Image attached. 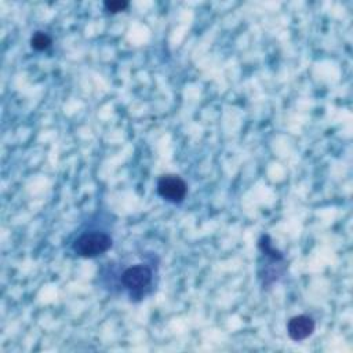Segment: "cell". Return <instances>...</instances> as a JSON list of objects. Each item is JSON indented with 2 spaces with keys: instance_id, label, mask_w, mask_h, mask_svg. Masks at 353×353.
<instances>
[{
  "instance_id": "obj_5",
  "label": "cell",
  "mask_w": 353,
  "mask_h": 353,
  "mask_svg": "<svg viewBox=\"0 0 353 353\" xmlns=\"http://www.w3.org/2000/svg\"><path fill=\"white\" fill-rule=\"evenodd\" d=\"M316 330V323L313 317L307 314H298L288 320L287 323V334L290 339L299 342L313 335Z\"/></svg>"
},
{
  "instance_id": "obj_7",
  "label": "cell",
  "mask_w": 353,
  "mask_h": 353,
  "mask_svg": "<svg viewBox=\"0 0 353 353\" xmlns=\"http://www.w3.org/2000/svg\"><path fill=\"white\" fill-rule=\"evenodd\" d=\"M103 7L110 14H117L120 11H124L128 7V1L121 0H106L103 1Z\"/></svg>"
},
{
  "instance_id": "obj_3",
  "label": "cell",
  "mask_w": 353,
  "mask_h": 353,
  "mask_svg": "<svg viewBox=\"0 0 353 353\" xmlns=\"http://www.w3.org/2000/svg\"><path fill=\"white\" fill-rule=\"evenodd\" d=\"M113 245L110 234L102 230H87L72 243V250L81 258H97L108 252Z\"/></svg>"
},
{
  "instance_id": "obj_1",
  "label": "cell",
  "mask_w": 353,
  "mask_h": 353,
  "mask_svg": "<svg viewBox=\"0 0 353 353\" xmlns=\"http://www.w3.org/2000/svg\"><path fill=\"white\" fill-rule=\"evenodd\" d=\"M259 248V265H258V279L262 288H270L285 272V259L281 251H279L268 234H262L258 240Z\"/></svg>"
},
{
  "instance_id": "obj_6",
  "label": "cell",
  "mask_w": 353,
  "mask_h": 353,
  "mask_svg": "<svg viewBox=\"0 0 353 353\" xmlns=\"http://www.w3.org/2000/svg\"><path fill=\"white\" fill-rule=\"evenodd\" d=\"M52 40L46 32H36L30 37V46L36 51H44L51 46Z\"/></svg>"
},
{
  "instance_id": "obj_4",
  "label": "cell",
  "mask_w": 353,
  "mask_h": 353,
  "mask_svg": "<svg viewBox=\"0 0 353 353\" xmlns=\"http://www.w3.org/2000/svg\"><path fill=\"white\" fill-rule=\"evenodd\" d=\"M156 190L163 200L172 204H179L186 197L188 185L179 175L167 174V175H161L157 179Z\"/></svg>"
},
{
  "instance_id": "obj_2",
  "label": "cell",
  "mask_w": 353,
  "mask_h": 353,
  "mask_svg": "<svg viewBox=\"0 0 353 353\" xmlns=\"http://www.w3.org/2000/svg\"><path fill=\"white\" fill-rule=\"evenodd\" d=\"M153 268L148 263H135L121 272L120 283L131 301L142 299L153 284Z\"/></svg>"
}]
</instances>
